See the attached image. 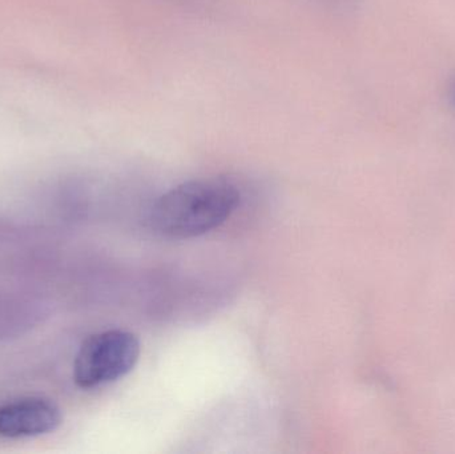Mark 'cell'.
Segmentation results:
<instances>
[{
  "label": "cell",
  "mask_w": 455,
  "mask_h": 454,
  "mask_svg": "<svg viewBox=\"0 0 455 454\" xmlns=\"http://www.w3.org/2000/svg\"><path fill=\"white\" fill-rule=\"evenodd\" d=\"M240 200V189L228 179L186 181L156 200L149 224L156 234L168 239H192L226 223Z\"/></svg>",
  "instance_id": "cell-1"
},
{
  "label": "cell",
  "mask_w": 455,
  "mask_h": 454,
  "mask_svg": "<svg viewBox=\"0 0 455 454\" xmlns=\"http://www.w3.org/2000/svg\"><path fill=\"white\" fill-rule=\"evenodd\" d=\"M140 341L132 332L104 331L83 341L74 362V380L83 389L119 380L131 372L140 357Z\"/></svg>",
  "instance_id": "cell-2"
},
{
  "label": "cell",
  "mask_w": 455,
  "mask_h": 454,
  "mask_svg": "<svg viewBox=\"0 0 455 454\" xmlns=\"http://www.w3.org/2000/svg\"><path fill=\"white\" fill-rule=\"evenodd\" d=\"M61 412L50 400L29 397L0 407V437L21 439L56 431Z\"/></svg>",
  "instance_id": "cell-3"
},
{
  "label": "cell",
  "mask_w": 455,
  "mask_h": 454,
  "mask_svg": "<svg viewBox=\"0 0 455 454\" xmlns=\"http://www.w3.org/2000/svg\"><path fill=\"white\" fill-rule=\"evenodd\" d=\"M449 101H451V107L455 108V79L451 83V88H449Z\"/></svg>",
  "instance_id": "cell-4"
}]
</instances>
